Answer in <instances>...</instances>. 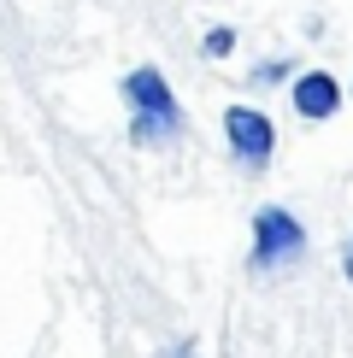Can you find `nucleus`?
I'll list each match as a JSON object with an SVG mask.
<instances>
[{
	"label": "nucleus",
	"mask_w": 353,
	"mask_h": 358,
	"mask_svg": "<svg viewBox=\"0 0 353 358\" xmlns=\"http://www.w3.org/2000/svg\"><path fill=\"white\" fill-rule=\"evenodd\" d=\"M159 358H195V341L183 335V341H176V347H165V352H159Z\"/></svg>",
	"instance_id": "nucleus-8"
},
{
	"label": "nucleus",
	"mask_w": 353,
	"mask_h": 358,
	"mask_svg": "<svg viewBox=\"0 0 353 358\" xmlns=\"http://www.w3.org/2000/svg\"><path fill=\"white\" fill-rule=\"evenodd\" d=\"M200 48H206V59H230L235 53V29H206Z\"/></svg>",
	"instance_id": "nucleus-5"
},
{
	"label": "nucleus",
	"mask_w": 353,
	"mask_h": 358,
	"mask_svg": "<svg viewBox=\"0 0 353 358\" xmlns=\"http://www.w3.org/2000/svg\"><path fill=\"white\" fill-rule=\"evenodd\" d=\"M289 106H294V117H306V124H324V117L342 112V83H335L330 71H300V77L289 83Z\"/></svg>",
	"instance_id": "nucleus-4"
},
{
	"label": "nucleus",
	"mask_w": 353,
	"mask_h": 358,
	"mask_svg": "<svg viewBox=\"0 0 353 358\" xmlns=\"http://www.w3.org/2000/svg\"><path fill=\"white\" fill-rule=\"evenodd\" d=\"M124 106H130V141L147 147V153H159V147H176L183 141V129H188V117H183V100H176V88L165 83V71H153V65H136L124 77Z\"/></svg>",
	"instance_id": "nucleus-1"
},
{
	"label": "nucleus",
	"mask_w": 353,
	"mask_h": 358,
	"mask_svg": "<svg viewBox=\"0 0 353 358\" xmlns=\"http://www.w3.org/2000/svg\"><path fill=\"white\" fill-rule=\"evenodd\" d=\"M342 276H347V288H353V229H347V241H342Z\"/></svg>",
	"instance_id": "nucleus-7"
},
{
	"label": "nucleus",
	"mask_w": 353,
	"mask_h": 358,
	"mask_svg": "<svg viewBox=\"0 0 353 358\" xmlns=\"http://www.w3.org/2000/svg\"><path fill=\"white\" fill-rule=\"evenodd\" d=\"M289 71H294V65H289V59H265V65L254 71V83H259V88H271V83H283V77H289Z\"/></svg>",
	"instance_id": "nucleus-6"
},
{
	"label": "nucleus",
	"mask_w": 353,
	"mask_h": 358,
	"mask_svg": "<svg viewBox=\"0 0 353 358\" xmlns=\"http://www.w3.org/2000/svg\"><path fill=\"white\" fill-rule=\"evenodd\" d=\"M312 235L289 206H259L254 212V271H289L306 259Z\"/></svg>",
	"instance_id": "nucleus-2"
},
{
	"label": "nucleus",
	"mask_w": 353,
	"mask_h": 358,
	"mask_svg": "<svg viewBox=\"0 0 353 358\" xmlns=\"http://www.w3.org/2000/svg\"><path fill=\"white\" fill-rule=\"evenodd\" d=\"M224 141H230V159L242 171H265L277 159V124L265 117L259 106H224Z\"/></svg>",
	"instance_id": "nucleus-3"
}]
</instances>
